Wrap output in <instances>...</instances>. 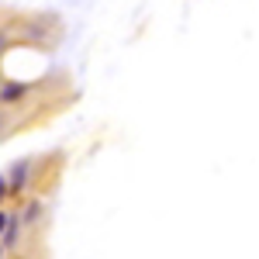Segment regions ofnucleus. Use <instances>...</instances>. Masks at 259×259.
Here are the masks:
<instances>
[{
	"label": "nucleus",
	"mask_w": 259,
	"mask_h": 259,
	"mask_svg": "<svg viewBox=\"0 0 259 259\" xmlns=\"http://www.w3.org/2000/svg\"><path fill=\"white\" fill-rule=\"evenodd\" d=\"M7 225H11V221H7V214H0V232H4Z\"/></svg>",
	"instance_id": "f257e3e1"
},
{
	"label": "nucleus",
	"mask_w": 259,
	"mask_h": 259,
	"mask_svg": "<svg viewBox=\"0 0 259 259\" xmlns=\"http://www.w3.org/2000/svg\"><path fill=\"white\" fill-rule=\"evenodd\" d=\"M0 197H4V180H0Z\"/></svg>",
	"instance_id": "f03ea898"
}]
</instances>
